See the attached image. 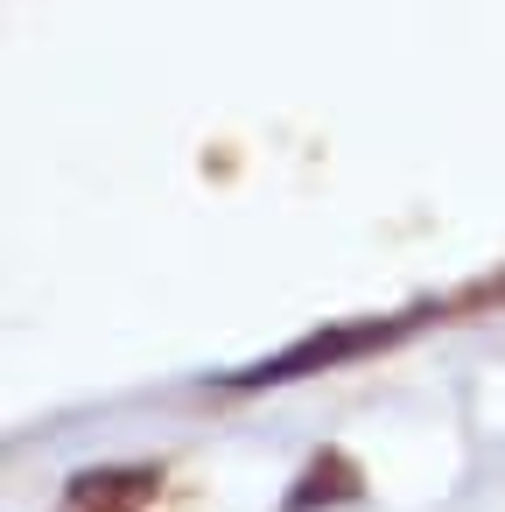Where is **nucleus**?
<instances>
[{
  "label": "nucleus",
  "mask_w": 505,
  "mask_h": 512,
  "mask_svg": "<svg viewBox=\"0 0 505 512\" xmlns=\"http://www.w3.org/2000/svg\"><path fill=\"white\" fill-rule=\"evenodd\" d=\"M428 309H407V316H365V323H330V330H316V337H302L295 351H281V358H267V365H246V372H232L225 386H281V379H302V372H330V365H344V358H365V351H386L393 337H407L414 323H421Z\"/></svg>",
  "instance_id": "f257e3e1"
},
{
  "label": "nucleus",
  "mask_w": 505,
  "mask_h": 512,
  "mask_svg": "<svg viewBox=\"0 0 505 512\" xmlns=\"http://www.w3.org/2000/svg\"><path fill=\"white\" fill-rule=\"evenodd\" d=\"M358 498H365L358 463H351L344 449H316V456L302 463V477L288 484L281 512H330V505H358Z\"/></svg>",
  "instance_id": "f03ea898"
},
{
  "label": "nucleus",
  "mask_w": 505,
  "mask_h": 512,
  "mask_svg": "<svg viewBox=\"0 0 505 512\" xmlns=\"http://www.w3.org/2000/svg\"><path fill=\"white\" fill-rule=\"evenodd\" d=\"M155 491H162L155 470H85L71 484V498H134V505H148Z\"/></svg>",
  "instance_id": "7ed1b4c3"
},
{
  "label": "nucleus",
  "mask_w": 505,
  "mask_h": 512,
  "mask_svg": "<svg viewBox=\"0 0 505 512\" xmlns=\"http://www.w3.org/2000/svg\"><path fill=\"white\" fill-rule=\"evenodd\" d=\"M64 512H148L134 498H64Z\"/></svg>",
  "instance_id": "20e7f679"
}]
</instances>
